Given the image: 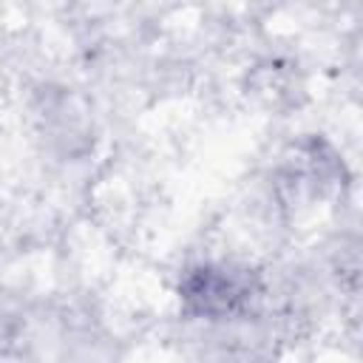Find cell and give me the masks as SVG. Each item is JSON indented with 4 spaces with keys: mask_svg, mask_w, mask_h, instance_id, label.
Here are the masks:
<instances>
[{
    "mask_svg": "<svg viewBox=\"0 0 363 363\" xmlns=\"http://www.w3.org/2000/svg\"><path fill=\"white\" fill-rule=\"evenodd\" d=\"M20 326H23V309H20L17 298L0 286V343L14 340Z\"/></svg>",
    "mask_w": 363,
    "mask_h": 363,
    "instance_id": "cell-2",
    "label": "cell"
},
{
    "mask_svg": "<svg viewBox=\"0 0 363 363\" xmlns=\"http://www.w3.org/2000/svg\"><path fill=\"white\" fill-rule=\"evenodd\" d=\"M258 286L250 269L233 264H196L182 275V306L196 318L227 320L250 309Z\"/></svg>",
    "mask_w": 363,
    "mask_h": 363,
    "instance_id": "cell-1",
    "label": "cell"
}]
</instances>
